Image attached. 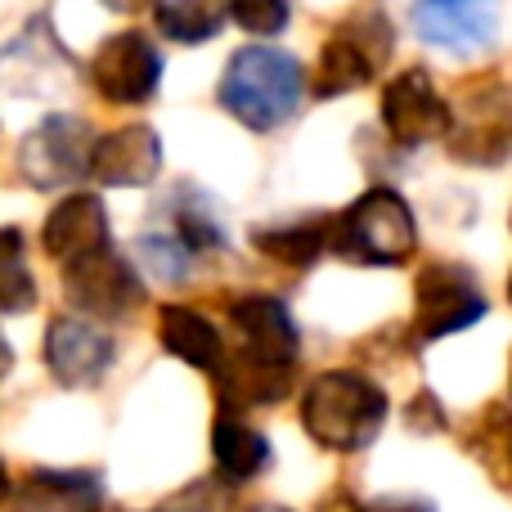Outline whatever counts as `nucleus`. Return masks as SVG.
<instances>
[{
    "label": "nucleus",
    "mask_w": 512,
    "mask_h": 512,
    "mask_svg": "<svg viewBox=\"0 0 512 512\" xmlns=\"http://www.w3.org/2000/svg\"><path fill=\"white\" fill-rule=\"evenodd\" d=\"M230 324L239 333V346L225 351L221 369H216L225 414H239L252 405H279L292 391L301 346L288 306L279 297H243L230 306Z\"/></svg>",
    "instance_id": "1"
},
{
    "label": "nucleus",
    "mask_w": 512,
    "mask_h": 512,
    "mask_svg": "<svg viewBox=\"0 0 512 512\" xmlns=\"http://www.w3.org/2000/svg\"><path fill=\"white\" fill-rule=\"evenodd\" d=\"M301 423L324 450L355 454L373 445V436L387 423V391L351 369L324 373L301 396Z\"/></svg>",
    "instance_id": "2"
},
{
    "label": "nucleus",
    "mask_w": 512,
    "mask_h": 512,
    "mask_svg": "<svg viewBox=\"0 0 512 512\" xmlns=\"http://www.w3.org/2000/svg\"><path fill=\"white\" fill-rule=\"evenodd\" d=\"M306 95V72L292 54L270 50V45H248L230 59L221 77V104L234 113L248 131H274L297 113Z\"/></svg>",
    "instance_id": "3"
},
{
    "label": "nucleus",
    "mask_w": 512,
    "mask_h": 512,
    "mask_svg": "<svg viewBox=\"0 0 512 512\" xmlns=\"http://www.w3.org/2000/svg\"><path fill=\"white\" fill-rule=\"evenodd\" d=\"M328 248L351 265H400L418 248V225L396 189H369L328 221Z\"/></svg>",
    "instance_id": "4"
},
{
    "label": "nucleus",
    "mask_w": 512,
    "mask_h": 512,
    "mask_svg": "<svg viewBox=\"0 0 512 512\" xmlns=\"http://www.w3.org/2000/svg\"><path fill=\"white\" fill-rule=\"evenodd\" d=\"M90 153H95V135L86 117L50 113L18 149V171L32 189H63L90 176Z\"/></svg>",
    "instance_id": "5"
},
{
    "label": "nucleus",
    "mask_w": 512,
    "mask_h": 512,
    "mask_svg": "<svg viewBox=\"0 0 512 512\" xmlns=\"http://www.w3.org/2000/svg\"><path fill=\"white\" fill-rule=\"evenodd\" d=\"M481 315H486V292H481L477 274L468 265H459V261L423 265L418 288H414V324L423 342L472 328Z\"/></svg>",
    "instance_id": "6"
},
{
    "label": "nucleus",
    "mask_w": 512,
    "mask_h": 512,
    "mask_svg": "<svg viewBox=\"0 0 512 512\" xmlns=\"http://www.w3.org/2000/svg\"><path fill=\"white\" fill-rule=\"evenodd\" d=\"M63 297H68L81 315L126 319L135 306H140L144 288H140V274H135L113 248H104L95 256H81V261L63 265Z\"/></svg>",
    "instance_id": "7"
},
{
    "label": "nucleus",
    "mask_w": 512,
    "mask_h": 512,
    "mask_svg": "<svg viewBox=\"0 0 512 512\" xmlns=\"http://www.w3.org/2000/svg\"><path fill=\"white\" fill-rule=\"evenodd\" d=\"M90 81L108 104H144L162 81V54L144 32H117L90 59Z\"/></svg>",
    "instance_id": "8"
},
{
    "label": "nucleus",
    "mask_w": 512,
    "mask_h": 512,
    "mask_svg": "<svg viewBox=\"0 0 512 512\" xmlns=\"http://www.w3.org/2000/svg\"><path fill=\"white\" fill-rule=\"evenodd\" d=\"M382 122H387L391 140L427 144L454 135V108L436 95L432 77L423 68H409L382 90Z\"/></svg>",
    "instance_id": "9"
},
{
    "label": "nucleus",
    "mask_w": 512,
    "mask_h": 512,
    "mask_svg": "<svg viewBox=\"0 0 512 512\" xmlns=\"http://www.w3.org/2000/svg\"><path fill=\"white\" fill-rule=\"evenodd\" d=\"M113 337L95 328L81 315H59L45 333V369L63 382V387H95L108 369H113Z\"/></svg>",
    "instance_id": "10"
},
{
    "label": "nucleus",
    "mask_w": 512,
    "mask_h": 512,
    "mask_svg": "<svg viewBox=\"0 0 512 512\" xmlns=\"http://www.w3.org/2000/svg\"><path fill=\"white\" fill-rule=\"evenodd\" d=\"M414 27L436 50L450 54L486 50L499 27V0H418Z\"/></svg>",
    "instance_id": "11"
},
{
    "label": "nucleus",
    "mask_w": 512,
    "mask_h": 512,
    "mask_svg": "<svg viewBox=\"0 0 512 512\" xmlns=\"http://www.w3.org/2000/svg\"><path fill=\"white\" fill-rule=\"evenodd\" d=\"M162 167V140L153 126H122V131H108L95 140L90 153V176L99 185L113 189H135L149 185Z\"/></svg>",
    "instance_id": "12"
},
{
    "label": "nucleus",
    "mask_w": 512,
    "mask_h": 512,
    "mask_svg": "<svg viewBox=\"0 0 512 512\" xmlns=\"http://www.w3.org/2000/svg\"><path fill=\"white\" fill-rule=\"evenodd\" d=\"M41 243L59 265H72V261H81V256H95V252L113 248V225H108L104 203H99L95 194L63 198V203L50 212V221H45Z\"/></svg>",
    "instance_id": "13"
},
{
    "label": "nucleus",
    "mask_w": 512,
    "mask_h": 512,
    "mask_svg": "<svg viewBox=\"0 0 512 512\" xmlns=\"http://www.w3.org/2000/svg\"><path fill=\"white\" fill-rule=\"evenodd\" d=\"M212 459L216 477L225 486H243V481L261 477L270 468V441L256 427H248L239 414H221L212 427Z\"/></svg>",
    "instance_id": "14"
},
{
    "label": "nucleus",
    "mask_w": 512,
    "mask_h": 512,
    "mask_svg": "<svg viewBox=\"0 0 512 512\" xmlns=\"http://www.w3.org/2000/svg\"><path fill=\"white\" fill-rule=\"evenodd\" d=\"M158 342L167 346L176 360L194 364V369H221L225 360V342H221V328L203 315V310H189V306H167L158 319Z\"/></svg>",
    "instance_id": "15"
},
{
    "label": "nucleus",
    "mask_w": 512,
    "mask_h": 512,
    "mask_svg": "<svg viewBox=\"0 0 512 512\" xmlns=\"http://www.w3.org/2000/svg\"><path fill=\"white\" fill-rule=\"evenodd\" d=\"M104 490L90 472H32L18 495V512H99Z\"/></svg>",
    "instance_id": "16"
},
{
    "label": "nucleus",
    "mask_w": 512,
    "mask_h": 512,
    "mask_svg": "<svg viewBox=\"0 0 512 512\" xmlns=\"http://www.w3.org/2000/svg\"><path fill=\"white\" fill-rule=\"evenodd\" d=\"M378 54L369 50V45L360 41V36H351V32H342V36H333V41L324 45V54H319V81H315V90L324 99H333V95H346V90H360V86H369L373 81V72H378Z\"/></svg>",
    "instance_id": "17"
},
{
    "label": "nucleus",
    "mask_w": 512,
    "mask_h": 512,
    "mask_svg": "<svg viewBox=\"0 0 512 512\" xmlns=\"http://www.w3.org/2000/svg\"><path fill=\"white\" fill-rule=\"evenodd\" d=\"M230 18V0H153V23L180 45H203Z\"/></svg>",
    "instance_id": "18"
},
{
    "label": "nucleus",
    "mask_w": 512,
    "mask_h": 512,
    "mask_svg": "<svg viewBox=\"0 0 512 512\" xmlns=\"http://www.w3.org/2000/svg\"><path fill=\"white\" fill-rule=\"evenodd\" d=\"M252 248H261L265 256H274L279 265L306 270L315 265L328 248V221H292V225H261L252 230Z\"/></svg>",
    "instance_id": "19"
},
{
    "label": "nucleus",
    "mask_w": 512,
    "mask_h": 512,
    "mask_svg": "<svg viewBox=\"0 0 512 512\" xmlns=\"http://www.w3.org/2000/svg\"><path fill=\"white\" fill-rule=\"evenodd\" d=\"M36 306V283L23 256V234L0 230V315H18V310Z\"/></svg>",
    "instance_id": "20"
},
{
    "label": "nucleus",
    "mask_w": 512,
    "mask_h": 512,
    "mask_svg": "<svg viewBox=\"0 0 512 512\" xmlns=\"http://www.w3.org/2000/svg\"><path fill=\"white\" fill-rule=\"evenodd\" d=\"M176 239L185 243L189 252L225 248V225L216 221V212H212V203H207V198L176 207Z\"/></svg>",
    "instance_id": "21"
},
{
    "label": "nucleus",
    "mask_w": 512,
    "mask_h": 512,
    "mask_svg": "<svg viewBox=\"0 0 512 512\" xmlns=\"http://www.w3.org/2000/svg\"><path fill=\"white\" fill-rule=\"evenodd\" d=\"M140 256H144V265H149L153 279L180 283L189 274V256H194V252H189L176 234H144V239H140Z\"/></svg>",
    "instance_id": "22"
},
{
    "label": "nucleus",
    "mask_w": 512,
    "mask_h": 512,
    "mask_svg": "<svg viewBox=\"0 0 512 512\" xmlns=\"http://www.w3.org/2000/svg\"><path fill=\"white\" fill-rule=\"evenodd\" d=\"M477 454L490 463L504 486H512V418H504V409H490L486 423H481V436H477Z\"/></svg>",
    "instance_id": "23"
},
{
    "label": "nucleus",
    "mask_w": 512,
    "mask_h": 512,
    "mask_svg": "<svg viewBox=\"0 0 512 512\" xmlns=\"http://www.w3.org/2000/svg\"><path fill=\"white\" fill-rule=\"evenodd\" d=\"M230 18L248 32H261V36H274L288 27L292 18V0H230Z\"/></svg>",
    "instance_id": "24"
},
{
    "label": "nucleus",
    "mask_w": 512,
    "mask_h": 512,
    "mask_svg": "<svg viewBox=\"0 0 512 512\" xmlns=\"http://www.w3.org/2000/svg\"><path fill=\"white\" fill-rule=\"evenodd\" d=\"M364 512H436V508L423 504V499H400V495H391V499H373V504H364Z\"/></svg>",
    "instance_id": "25"
},
{
    "label": "nucleus",
    "mask_w": 512,
    "mask_h": 512,
    "mask_svg": "<svg viewBox=\"0 0 512 512\" xmlns=\"http://www.w3.org/2000/svg\"><path fill=\"white\" fill-rule=\"evenodd\" d=\"M153 512H212L203 504V490H189V495H180L176 504H162V508H153Z\"/></svg>",
    "instance_id": "26"
},
{
    "label": "nucleus",
    "mask_w": 512,
    "mask_h": 512,
    "mask_svg": "<svg viewBox=\"0 0 512 512\" xmlns=\"http://www.w3.org/2000/svg\"><path fill=\"white\" fill-rule=\"evenodd\" d=\"M319 512H364V504H355L351 495H333V499H324Z\"/></svg>",
    "instance_id": "27"
},
{
    "label": "nucleus",
    "mask_w": 512,
    "mask_h": 512,
    "mask_svg": "<svg viewBox=\"0 0 512 512\" xmlns=\"http://www.w3.org/2000/svg\"><path fill=\"white\" fill-rule=\"evenodd\" d=\"M108 9H117V14H135V9H144V5H153V0H104Z\"/></svg>",
    "instance_id": "28"
},
{
    "label": "nucleus",
    "mask_w": 512,
    "mask_h": 512,
    "mask_svg": "<svg viewBox=\"0 0 512 512\" xmlns=\"http://www.w3.org/2000/svg\"><path fill=\"white\" fill-rule=\"evenodd\" d=\"M9 364H14V355H9V342H5V337H0V378H5V373H9Z\"/></svg>",
    "instance_id": "29"
},
{
    "label": "nucleus",
    "mask_w": 512,
    "mask_h": 512,
    "mask_svg": "<svg viewBox=\"0 0 512 512\" xmlns=\"http://www.w3.org/2000/svg\"><path fill=\"white\" fill-rule=\"evenodd\" d=\"M5 495H9V472H5V463H0V504H5Z\"/></svg>",
    "instance_id": "30"
},
{
    "label": "nucleus",
    "mask_w": 512,
    "mask_h": 512,
    "mask_svg": "<svg viewBox=\"0 0 512 512\" xmlns=\"http://www.w3.org/2000/svg\"><path fill=\"white\" fill-rule=\"evenodd\" d=\"M248 512H288V508H279V504H256V508H248Z\"/></svg>",
    "instance_id": "31"
},
{
    "label": "nucleus",
    "mask_w": 512,
    "mask_h": 512,
    "mask_svg": "<svg viewBox=\"0 0 512 512\" xmlns=\"http://www.w3.org/2000/svg\"><path fill=\"white\" fill-rule=\"evenodd\" d=\"M508 391H512V369H508Z\"/></svg>",
    "instance_id": "32"
}]
</instances>
